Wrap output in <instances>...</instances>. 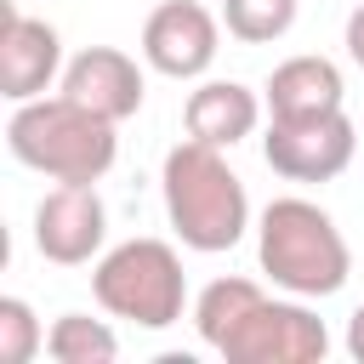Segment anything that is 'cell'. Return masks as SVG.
I'll return each mask as SVG.
<instances>
[{"label": "cell", "mask_w": 364, "mask_h": 364, "mask_svg": "<svg viewBox=\"0 0 364 364\" xmlns=\"http://www.w3.org/2000/svg\"><path fill=\"white\" fill-rule=\"evenodd\" d=\"M301 0H222V28L239 46H273L296 28Z\"/></svg>", "instance_id": "9a60e30c"}, {"label": "cell", "mask_w": 364, "mask_h": 364, "mask_svg": "<svg viewBox=\"0 0 364 364\" xmlns=\"http://www.w3.org/2000/svg\"><path fill=\"white\" fill-rule=\"evenodd\" d=\"M341 46H347V57L364 68V0L347 11V34H341Z\"/></svg>", "instance_id": "e0dca14e"}, {"label": "cell", "mask_w": 364, "mask_h": 364, "mask_svg": "<svg viewBox=\"0 0 364 364\" xmlns=\"http://www.w3.org/2000/svg\"><path fill=\"white\" fill-rule=\"evenodd\" d=\"M262 296H267V290H262L256 279H239V273L210 279V284L193 296V330H199V341H205V347H222Z\"/></svg>", "instance_id": "4fadbf2b"}, {"label": "cell", "mask_w": 364, "mask_h": 364, "mask_svg": "<svg viewBox=\"0 0 364 364\" xmlns=\"http://www.w3.org/2000/svg\"><path fill=\"white\" fill-rule=\"evenodd\" d=\"M57 80H63V34L46 17H28L6 0L0 6V97L34 102Z\"/></svg>", "instance_id": "9c48e42d"}, {"label": "cell", "mask_w": 364, "mask_h": 364, "mask_svg": "<svg viewBox=\"0 0 364 364\" xmlns=\"http://www.w3.org/2000/svg\"><path fill=\"white\" fill-rule=\"evenodd\" d=\"M91 296L102 313L142 324V330H171L188 307V273L176 245L165 239H125L97 256L91 267Z\"/></svg>", "instance_id": "277c9868"}, {"label": "cell", "mask_w": 364, "mask_h": 364, "mask_svg": "<svg viewBox=\"0 0 364 364\" xmlns=\"http://www.w3.org/2000/svg\"><path fill=\"white\" fill-rule=\"evenodd\" d=\"M159 193H165V216H171L176 239L199 256L233 250L250 228V193H245L239 171L228 165V148H210L193 136L176 142L165 154Z\"/></svg>", "instance_id": "6da1fadb"}, {"label": "cell", "mask_w": 364, "mask_h": 364, "mask_svg": "<svg viewBox=\"0 0 364 364\" xmlns=\"http://www.w3.org/2000/svg\"><path fill=\"white\" fill-rule=\"evenodd\" d=\"M262 102H267V119H307V114H336L347 108V80L330 57H284L267 85H262Z\"/></svg>", "instance_id": "8fae6325"}, {"label": "cell", "mask_w": 364, "mask_h": 364, "mask_svg": "<svg viewBox=\"0 0 364 364\" xmlns=\"http://www.w3.org/2000/svg\"><path fill=\"white\" fill-rule=\"evenodd\" d=\"M6 148L17 165L51 182H102L119 159V125L57 91V97H34L11 108Z\"/></svg>", "instance_id": "7a4b0ae2"}, {"label": "cell", "mask_w": 364, "mask_h": 364, "mask_svg": "<svg viewBox=\"0 0 364 364\" xmlns=\"http://www.w3.org/2000/svg\"><path fill=\"white\" fill-rule=\"evenodd\" d=\"M256 262L284 296H301V301H324L353 279V250H347L336 216L301 193H284L262 210Z\"/></svg>", "instance_id": "3957f363"}, {"label": "cell", "mask_w": 364, "mask_h": 364, "mask_svg": "<svg viewBox=\"0 0 364 364\" xmlns=\"http://www.w3.org/2000/svg\"><path fill=\"white\" fill-rule=\"evenodd\" d=\"M358 154V125L347 108L336 114H307V119H267L262 159L284 182H336Z\"/></svg>", "instance_id": "8992f818"}, {"label": "cell", "mask_w": 364, "mask_h": 364, "mask_svg": "<svg viewBox=\"0 0 364 364\" xmlns=\"http://www.w3.org/2000/svg\"><path fill=\"white\" fill-rule=\"evenodd\" d=\"M262 97L239 80H205L188 91V108H182V125L193 142H210V148H233L245 142L256 125H262Z\"/></svg>", "instance_id": "7c38bea8"}, {"label": "cell", "mask_w": 364, "mask_h": 364, "mask_svg": "<svg viewBox=\"0 0 364 364\" xmlns=\"http://www.w3.org/2000/svg\"><path fill=\"white\" fill-rule=\"evenodd\" d=\"M102 239H108V205L97 182H57L34 205V250L46 262L85 267L91 256H102Z\"/></svg>", "instance_id": "ba28073f"}, {"label": "cell", "mask_w": 364, "mask_h": 364, "mask_svg": "<svg viewBox=\"0 0 364 364\" xmlns=\"http://www.w3.org/2000/svg\"><path fill=\"white\" fill-rule=\"evenodd\" d=\"M347 353L364 364V301L353 307V318H347Z\"/></svg>", "instance_id": "ac0fdd59"}, {"label": "cell", "mask_w": 364, "mask_h": 364, "mask_svg": "<svg viewBox=\"0 0 364 364\" xmlns=\"http://www.w3.org/2000/svg\"><path fill=\"white\" fill-rule=\"evenodd\" d=\"M216 353L228 364H318L330 353V330L301 296H262Z\"/></svg>", "instance_id": "5b68a950"}, {"label": "cell", "mask_w": 364, "mask_h": 364, "mask_svg": "<svg viewBox=\"0 0 364 364\" xmlns=\"http://www.w3.org/2000/svg\"><path fill=\"white\" fill-rule=\"evenodd\" d=\"M46 353L57 364H114L119 358V336L91 313H57L51 330H46Z\"/></svg>", "instance_id": "5bb4252c"}, {"label": "cell", "mask_w": 364, "mask_h": 364, "mask_svg": "<svg viewBox=\"0 0 364 364\" xmlns=\"http://www.w3.org/2000/svg\"><path fill=\"white\" fill-rule=\"evenodd\" d=\"M46 347V324L23 296H0V364H28Z\"/></svg>", "instance_id": "2e32d148"}, {"label": "cell", "mask_w": 364, "mask_h": 364, "mask_svg": "<svg viewBox=\"0 0 364 364\" xmlns=\"http://www.w3.org/2000/svg\"><path fill=\"white\" fill-rule=\"evenodd\" d=\"M57 91L74 97L80 108H91V114H102V119L119 125V119H131V114L142 108L148 80H142V68H136L131 51H119V46H85L80 57L63 63Z\"/></svg>", "instance_id": "30bf717a"}, {"label": "cell", "mask_w": 364, "mask_h": 364, "mask_svg": "<svg viewBox=\"0 0 364 364\" xmlns=\"http://www.w3.org/2000/svg\"><path fill=\"white\" fill-rule=\"evenodd\" d=\"M222 51V17L199 0H159L142 23V63L165 80H205Z\"/></svg>", "instance_id": "52a82bcc"}]
</instances>
